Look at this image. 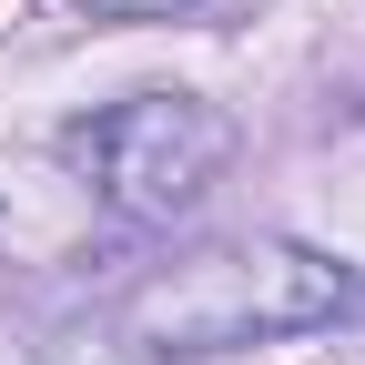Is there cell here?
<instances>
[{
  "instance_id": "6da1fadb",
  "label": "cell",
  "mask_w": 365,
  "mask_h": 365,
  "mask_svg": "<svg viewBox=\"0 0 365 365\" xmlns=\"http://www.w3.org/2000/svg\"><path fill=\"white\" fill-rule=\"evenodd\" d=\"M365 314V274L314 244H203L143 274L102 325H71L51 365H203L274 335H325Z\"/></svg>"
},
{
  "instance_id": "7a4b0ae2",
  "label": "cell",
  "mask_w": 365,
  "mask_h": 365,
  "mask_svg": "<svg viewBox=\"0 0 365 365\" xmlns=\"http://www.w3.org/2000/svg\"><path fill=\"white\" fill-rule=\"evenodd\" d=\"M61 163L122 223H173V213H193L223 182L234 122L213 102H193V91H132V102H112V112H91V122L61 132Z\"/></svg>"
},
{
  "instance_id": "3957f363",
  "label": "cell",
  "mask_w": 365,
  "mask_h": 365,
  "mask_svg": "<svg viewBox=\"0 0 365 365\" xmlns=\"http://www.w3.org/2000/svg\"><path fill=\"white\" fill-rule=\"evenodd\" d=\"M91 21H173V11H193V0H81Z\"/></svg>"
}]
</instances>
